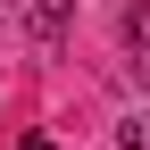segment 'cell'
Returning a JSON list of instances; mask_svg holds the SVG:
<instances>
[{
  "label": "cell",
  "instance_id": "1",
  "mask_svg": "<svg viewBox=\"0 0 150 150\" xmlns=\"http://www.w3.org/2000/svg\"><path fill=\"white\" fill-rule=\"evenodd\" d=\"M17 17H25L33 42H59V33L75 25V0H17Z\"/></svg>",
  "mask_w": 150,
  "mask_h": 150
},
{
  "label": "cell",
  "instance_id": "2",
  "mask_svg": "<svg viewBox=\"0 0 150 150\" xmlns=\"http://www.w3.org/2000/svg\"><path fill=\"white\" fill-rule=\"evenodd\" d=\"M117 25H125V42H134V50H150V8H142V0H125Z\"/></svg>",
  "mask_w": 150,
  "mask_h": 150
},
{
  "label": "cell",
  "instance_id": "3",
  "mask_svg": "<svg viewBox=\"0 0 150 150\" xmlns=\"http://www.w3.org/2000/svg\"><path fill=\"white\" fill-rule=\"evenodd\" d=\"M117 150H150V117H134V125H125V134H117Z\"/></svg>",
  "mask_w": 150,
  "mask_h": 150
},
{
  "label": "cell",
  "instance_id": "4",
  "mask_svg": "<svg viewBox=\"0 0 150 150\" xmlns=\"http://www.w3.org/2000/svg\"><path fill=\"white\" fill-rule=\"evenodd\" d=\"M142 108H150V59H142Z\"/></svg>",
  "mask_w": 150,
  "mask_h": 150
}]
</instances>
